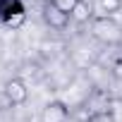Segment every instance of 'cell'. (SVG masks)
I'll return each instance as SVG.
<instances>
[{"mask_svg":"<svg viewBox=\"0 0 122 122\" xmlns=\"http://www.w3.org/2000/svg\"><path fill=\"white\" fill-rule=\"evenodd\" d=\"M53 3L60 7V10H65L67 15H72L74 12V7H77V3H79V0H53Z\"/></svg>","mask_w":122,"mask_h":122,"instance_id":"ba28073f","label":"cell"},{"mask_svg":"<svg viewBox=\"0 0 122 122\" xmlns=\"http://www.w3.org/2000/svg\"><path fill=\"white\" fill-rule=\"evenodd\" d=\"M3 96H5V101H7L12 108L24 105V103L29 101V86H26V81H24L22 77H12V79L5 81V86H3Z\"/></svg>","mask_w":122,"mask_h":122,"instance_id":"7a4b0ae2","label":"cell"},{"mask_svg":"<svg viewBox=\"0 0 122 122\" xmlns=\"http://www.w3.org/2000/svg\"><path fill=\"white\" fill-rule=\"evenodd\" d=\"M91 36L103 46H120L122 43V22L117 17L96 15L91 19Z\"/></svg>","mask_w":122,"mask_h":122,"instance_id":"6da1fadb","label":"cell"},{"mask_svg":"<svg viewBox=\"0 0 122 122\" xmlns=\"http://www.w3.org/2000/svg\"><path fill=\"white\" fill-rule=\"evenodd\" d=\"M86 122H117V117H115L112 108H103V110H93L86 117Z\"/></svg>","mask_w":122,"mask_h":122,"instance_id":"52a82bcc","label":"cell"},{"mask_svg":"<svg viewBox=\"0 0 122 122\" xmlns=\"http://www.w3.org/2000/svg\"><path fill=\"white\" fill-rule=\"evenodd\" d=\"M70 120V105L65 101H48L41 110V122H67Z\"/></svg>","mask_w":122,"mask_h":122,"instance_id":"277c9868","label":"cell"},{"mask_svg":"<svg viewBox=\"0 0 122 122\" xmlns=\"http://www.w3.org/2000/svg\"><path fill=\"white\" fill-rule=\"evenodd\" d=\"M96 17V5L91 0H79L74 12H72V22L77 24H91V19Z\"/></svg>","mask_w":122,"mask_h":122,"instance_id":"5b68a950","label":"cell"},{"mask_svg":"<svg viewBox=\"0 0 122 122\" xmlns=\"http://www.w3.org/2000/svg\"><path fill=\"white\" fill-rule=\"evenodd\" d=\"M96 10H98V15L115 17L117 12H122V0H98V3H96Z\"/></svg>","mask_w":122,"mask_h":122,"instance_id":"8992f818","label":"cell"},{"mask_svg":"<svg viewBox=\"0 0 122 122\" xmlns=\"http://www.w3.org/2000/svg\"><path fill=\"white\" fill-rule=\"evenodd\" d=\"M41 15H43V22H46L50 29H57V31L67 29L70 22H72V15H67L65 10H60V7L53 3V0H46V3H43Z\"/></svg>","mask_w":122,"mask_h":122,"instance_id":"3957f363","label":"cell"}]
</instances>
